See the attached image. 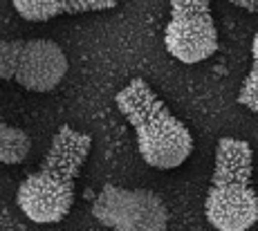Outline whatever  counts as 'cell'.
Returning a JSON list of instances; mask_svg holds the SVG:
<instances>
[{
	"label": "cell",
	"mask_w": 258,
	"mask_h": 231,
	"mask_svg": "<svg viewBox=\"0 0 258 231\" xmlns=\"http://www.w3.org/2000/svg\"><path fill=\"white\" fill-rule=\"evenodd\" d=\"M92 146V137L61 126L54 135L47 157L36 173L18 186V209L32 222H61L70 213L77 193V178Z\"/></svg>",
	"instance_id": "6da1fadb"
},
{
	"label": "cell",
	"mask_w": 258,
	"mask_h": 231,
	"mask_svg": "<svg viewBox=\"0 0 258 231\" xmlns=\"http://www.w3.org/2000/svg\"><path fill=\"white\" fill-rule=\"evenodd\" d=\"M32 150V139L21 128L0 124V162L3 164H21Z\"/></svg>",
	"instance_id": "ba28073f"
},
{
	"label": "cell",
	"mask_w": 258,
	"mask_h": 231,
	"mask_svg": "<svg viewBox=\"0 0 258 231\" xmlns=\"http://www.w3.org/2000/svg\"><path fill=\"white\" fill-rule=\"evenodd\" d=\"M117 108L135 128L142 160L155 169H177L193 153V137L188 128L164 101L151 90L144 79H133L115 97Z\"/></svg>",
	"instance_id": "7a4b0ae2"
},
{
	"label": "cell",
	"mask_w": 258,
	"mask_h": 231,
	"mask_svg": "<svg viewBox=\"0 0 258 231\" xmlns=\"http://www.w3.org/2000/svg\"><path fill=\"white\" fill-rule=\"evenodd\" d=\"M92 215L117 231H164L168 209L157 193L106 184L92 204Z\"/></svg>",
	"instance_id": "5b68a950"
},
{
	"label": "cell",
	"mask_w": 258,
	"mask_h": 231,
	"mask_svg": "<svg viewBox=\"0 0 258 231\" xmlns=\"http://www.w3.org/2000/svg\"><path fill=\"white\" fill-rule=\"evenodd\" d=\"M68 58L54 41H3L0 43V76L21 83L25 90L49 92L63 81Z\"/></svg>",
	"instance_id": "277c9868"
},
{
	"label": "cell",
	"mask_w": 258,
	"mask_h": 231,
	"mask_svg": "<svg viewBox=\"0 0 258 231\" xmlns=\"http://www.w3.org/2000/svg\"><path fill=\"white\" fill-rule=\"evenodd\" d=\"M251 54H254V65H251V72L247 74L240 92H238V103L258 115V34L254 36Z\"/></svg>",
	"instance_id": "9c48e42d"
},
{
	"label": "cell",
	"mask_w": 258,
	"mask_h": 231,
	"mask_svg": "<svg viewBox=\"0 0 258 231\" xmlns=\"http://www.w3.org/2000/svg\"><path fill=\"white\" fill-rule=\"evenodd\" d=\"M236 7H242L245 12H258V0H231Z\"/></svg>",
	"instance_id": "30bf717a"
},
{
	"label": "cell",
	"mask_w": 258,
	"mask_h": 231,
	"mask_svg": "<svg viewBox=\"0 0 258 231\" xmlns=\"http://www.w3.org/2000/svg\"><path fill=\"white\" fill-rule=\"evenodd\" d=\"M254 153L247 141L222 137L216 148V169L205 198V213L220 231H247L258 220V195L251 184Z\"/></svg>",
	"instance_id": "3957f363"
},
{
	"label": "cell",
	"mask_w": 258,
	"mask_h": 231,
	"mask_svg": "<svg viewBox=\"0 0 258 231\" xmlns=\"http://www.w3.org/2000/svg\"><path fill=\"white\" fill-rule=\"evenodd\" d=\"M166 50L182 63H200L218 52V29L211 0H171Z\"/></svg>",
	"instance_id": "8992f818"
},
{
	"label": "cell",
	"mask_w": 258,
	"mask_h": 231,
	"mask_svg": "<svg viewBox=\"0 0 258 231\" xmlns=\"http://www.w3.org/2000/svg\"><path fill=\"white\" fill-rule=\"evenodd\" d=\"M14 9L29 23H45L61 14L103 12L117 7V0H12Z\"/></svg>",
	"instance_id": "52a82bcc"
}]
</instances>
